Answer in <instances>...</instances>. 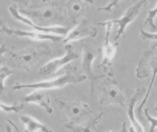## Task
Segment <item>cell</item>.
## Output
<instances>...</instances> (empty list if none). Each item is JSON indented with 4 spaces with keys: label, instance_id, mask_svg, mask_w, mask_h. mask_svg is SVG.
<instances>
[{
    "label": "cell",
    "instance_id": "cell-1",
    "mask_svg": "<svg viewBox=\"0 0 157 132\" xmlns=\"http://www.w3.org/2000/svg\"><path fill=\"white\" fill-rule=\"evenodd\" d=\"M19 12L40 27H52V25L63 23L65 16L59 3L48 1H21Z\"/></svg>",
    "mask_w": 157,
    "mask_h": 132
},
{
    "label": "cell",
    "instance_id": "cell-2",
    "mask_svg": "<svg viewBox=\"0 0 157 132\" xmlns=\"http://www.w3.org/2000/svg\"><path fill=\"white\" fill-rule=\"evenodd\" d=\"M50 54V48L47 44H36L20 50L6 52L7 59L13 65L24 70H30L41 58Z\"/></svg>",
    "mask_w": 157,
    "mask_h": 132
},
{
    "label": "cell",
    "instance_id": "cell-3",
    "mask_svg": "<svg viewBox=\"0 0 157 132\" xmlns=\"http://www.w3.org/2000/svg\"><path fill=\"white\" fill-rule=\"evenodd\" d=\"M86 76L82 75L77 70V68L73 66L68 65L66 70L60 77L54 79V80L44 81V82L33 83V84H16L13 87L14 90H20L24 88H29V89H41V90H48L55 89V88H63L66 85L69 84H78L86 80Z\"/></svg>",
    "mask_w": 157,
    "mask_h": 132
},
{
    "label": "cell",
    "instance_id": "cell-4",
    "mask_svg": "<svg viewBox=\"0 0 157 132\" xmlns=\"http://www.w3.org/2000/svg\"><path fill=\"white\" fill-rule=\"evenodd\" d=\"M135 76L137 79H147L149 76H151L150 84H149V87L147 89L145 98L143 99V102L140 103L138 107V111H140L145 106L147 100H148L151 89L153 87L154 81H155L157 76V44L153 45L150 49L146 50L143 54L137 66H136Z\"/></svg>",
    "mask_w": 157,
    "mask_h": 132
},
{
    "label": "cell",
    "instance_id": "cell-5",
    "mask_svg": "<svg viewBox=\"0 0 157 132\" xmlns=\"http://www.w3.org/2000/svg\"><path fill=\"white\" fill-rule=\"evenodd\" d=\"M56 103L60 106V108L65 112L69 118V123L78 124L88 120L91 115V108L87 103L72 99L58 98L56 99Z\"/></svg>",
    "mask_w": 157,
    "mask_h": 132
},
{
    "label": "cell",
    "instance_id": "cell-6",
    "mask_svg": "<svg viewBox=\"0 0 157 132\" xmlns=\"http://www.w3.org/2000/svg\"><path fill=\"white\" fill-rule=\"evenodd\" d=\"M100 104L103 105H120L125 107L127 103L126 95L113 77H106L100 87Z\"/></svg>",
    "mask_w": 157,
    "mask_h": 132
},
{
    "label": "cell",
    "instance_id": "cell-7",
    "mask_svg": "<svg viewBox=\"0 0 157 132\" xmlns=\"http://www.w3.org/2000/svg\"><path fill=\"white\" fill-rule=\"evenodd\" d=\"M146 3H147L146 0L135 2L134 4L128 7L127 11L125 12V14H124L121 18L114 19V20H109V21H105V22H98V25H104V26H106V25H110V26L117 25L118 29L114 37V42H116L124 34H125L126 27L130 23H132L134 20L136 19V17L138 16L139 12H140L141 7H143V6H145Z\"/></svg>",
    "mask_w": 157,
    "mask_h": 132
},
{
    "label": "cell",
    "instance_id": "cell-8",
    "mask_svg": "<svg viewBox=\"0 0 157 132\" xmlns=\"http://www.w3.org/2000/svg\"><path fill=\"white\" fill-rule=\"evenodd\" d=\"M78 59V55L75 52L73 47L70 44H67L65 46V55L61 58H56V59L49 61L46 64H44L40 68L39 73L42 77L45 78H52L55 76V73L62 68L63 66L67 65L72 60Z\"/></svg>",
    "mask_w": 157,
    "mask_h": 132
},
{
    "label": "cell",
    "instance_id": "cell-9",
    "mask_svg": "<svg viewBox=\"0 0 157 132\" xmlns=\"http://www.w3.org/2000/svg\"><path fill=\"white\" fill-rule=\"evenodd\" d=\"M107 27V32H106V38L105 42L103 45V59L101 64L98 65V68H102L107 77H113V59L116 54V48H117V43L116 42H110V32L112 26L110 25H106Z\"/></svg>",
    "mask_w": 157,
    "mask_h": 132
},
{
    "label": "cell",
    "instance_id": "cell-10",
    "mask_svg": "<svg viewBox=\"0 0 157 132\" xmlns=\"http://www.w3.org/2000/svg\"><path fill=\"white\" fill-rule=\"evenodd\" d=\"M98 55V52L90 45L84 44L83 46V54H82V60H81V65H82L83 75L86 76V78L90 82V93L92 95L94 90V82L98 79H102L104 77H107L106 75L103 76H97L92 70V63L94 61L95 57Z\"/></svg>",
    "mask_w": 157,
    "mask_h": 132
},
{
    "label": "cell",
    "instance_id": "cell-11",
    "mask_svg": "<svg viewBox=\"0 0 157 132\" xmlns=\"http://www.w3.org/2000/svg\"><path fill=\"white\" fill-rule=\"evenodd\" d=\"M9 10H10V13L12 14V16L14 17L15 19L18 20V21H20V22H22V23L26 24V25H29V26L33 27L36 32L44 33V34H50V35H57V36L63 37V36H67V34L70 30L68 27H63V26H52V27H40V26H38V25L35 24L33 21H30L29 18H26L25 16L20 14L17 3L9 7Z\"/></svg>",
    "mask_w": 157,
    "mask_h": 132
},
{
    "label": "cell",
    "instance_id": "cell-12",
    "mask_svg": "<svg viewBox=\"0 0 157 132\" xmlns=\"http://www.w3.org/2000/svg\"><path fill=\"white\" fill-rule=\"evenodd\" d=\"M97 36H98V29L92 24H90L87 20L83 19L82 21L78 22V24H75L69 30L67 36L63 39V42L68 43L71 41H78V40L86 39V38L92 39V38H95Z\"/></svg>",
    "mask_w": 157,
    "mask_h": 132
},
{
    "label": "cell",
    "instance_id": "cell-13",
    "mask_svg": "<svg viewBox=\"0 0 157 132\" xmlns=\"http://www.w3.org/2000/svg\"><path fill=\"white\" fill-rule=\"evenodd\" d=\"M1 32L9 36H16V37H26L32 40L36 41H52V42H59L63 39L61 36L57 35L44 34V33L39 32H29V30H22L18 29H12V27L4 25L1 23Z\"/></svg>",
    "mask_w": 157,
    "mask_h": 132
},
{
    "label": "cell",
    "instance_id": "cell-14",
    "mask_svg": "<svg viewBox=\"0 0 157 132\" xmlns=\"http://www.w3.org/2000/svg\"><path fill=\"white\" fill-rule=\"evenodd\" d=\"M91 4H92L91 1H77V0L66 1L65 10H66L67 17L72 23L78 24L87 15Z\"/></svg>",
    "mask_w": 157,
    "mask_h": 132
},
{
    "label": "cell",
    "instance_id": "cell-15",
    "mask_svg": "<svg viewBox=\"0 0 157 132\" xmlns=\"http://www.w3.org/2000/svg\"><path fill=\"white\" fill-rule=\"evenodd\" d=\"M22 103L24 104H36L44 109L48 114L52 113V108L50 106V99L49 95L46 93V90L38 89L33 91L32 93L25 95L22 99Z\"/></svg>",
    "mask_w": 157,
    "mask_h": 132
},
{
    "label": "cell",
    "instance_id": "cell-16",
    "mask_svg": "<svg viewBox=\"0 0 157 132\" xmlns=\"http://www.w3.org/2000/svg\"><path fill=\"white\" fill-rule=\"evenodd\" d=\"M103 115L104 112H101L98 115L93 116L91 118H89L88 120L83 122V123H78V124L67 123L65 127L71 132H98V124H100L101 120H102Z\"/></svg>",
    "mask_w": 157,
    "mask_h": 132
},
{
    "label": "cell",
    "instance_id": "cell-17",
    "mask_svg": "<svg viewBox=\"0 0 157 132\" xmlns=\"http://www.w3.org/2000/svg\"><path fill=\"white\" fill-rule=\"evenodd\" d=\"M143 92H145V89L143 87L140 88H137V89L134 90L132 96H131L130 101H129V104H128V109H127V113H128V118L129 120L131 122V126L134 128L135 132H145L144 131V128L143 126L140 125V123L137 121L135 116V113H134V108H135V105L137 103L139 96Z\"/></svg>",
    "mask_w": 157,
    "mask_h": 132
},
{
    "label": "cell",
    "instance_id": "cell-18",
    "mask_svg": "<svg viewBox=\"0 0 157 132\" xmlns=\"http://www.w3.org/2000/svg\"><path fill=\"white\" fill-rule=\"evenodd\" d=\"M20 122L24 126L26 132H54L41 122L37 121L35 118H32L29 115H20Z\"/></svg>",
    "mask_w": 157,
    "mask_h": 132
},
{
    "label": "cell",
    "instance_id": "cell-19",
    "mask_svg": "<svg viewBox=\"0 0 157 132\" xmlns=\"http://www.w3.org/2000/svg\"><path fill=\"white\" fill-rule=\"evenodd\" d=\"M157 18V3L154 9L152 10H149L148 12V17H147V19L145 20V24H147L149 26V29H150L152 32H155L157 30V25L154 23V19Z\"/></svg>",
    "mask_w": 157,
    "mask_h": 132
},
{
    "label": "cell",
    "instance_id": "cell-20",
    "mask_svg": "<svg viewBox=\"0 0 157 132\" xmlns=\"http://www.w3.org/2000/svg\"><path fill=\"white\" fill-rule=\"evenodd\" d=\"M25 107V104L21 103V104H16V105H6L4 103L0 104V108H1L2 111H6V112H19L22 109Z\"/></svg>",
    "mask_w": 157,
    "mask_h": 132
},
{
    "label": "cell",
    "instance_id": "cell-21",
    "mask_svg": "<svg viewBox=\"0 0 157 132\" xmlns=\"http://www.w3.org/2000/svg\"><path fill=\"white\" fill-rule=\"evenodd\" d=\"M13 73V72L6 66H1L0 68V81H1V92L6 90V80Z\"/></svg>",
    "mask_w": 157,
    "mask_h": 132
},
{
    "label": "cell",
    "instance_id": "cell-22",
    "mask_svg": "<svg viewBox=\"0 0 157 132\" xmlns=\"http://www.w3.org/2000/svg\"><path fill=\"white\" fill-rule=\"evenodd\" d=\"M145 116L147 120L150 123V132H155L157 129V118H153L150 113H149V109H145Z\"/></svg>",
    "mask_w": 157,
    "mask_h": 132
},
{
    "label": "cell",
    "instance_id": "cell-23",
    "mask_svg": "<svg viewBox=\"0 0 157 132\" xmlns=\"http://www.w3.org/2000/svg\"><path fill=\"white\" fill-rule=\"evenodd\" d=\"M139 34H140V36L144 40H151V41L156 42L157 44V33H148L146 30L141 29Z\"/></svg>",
    "mask_w": 157,
    "mask_h": 132
},
{
    "label": "cell",
    "instance_id": "cell-24",
    "mask_svg": "<svg viewBox=\"0 0 157 132\" xmlns=\"http://www.w3.org/2000/svg\"><path fill=\"white\" fill-rule=\"evenodd\" d=\"M118 3H120L118 1H111V2H109L107 6H102V7H98V11H105V12L111 13V12L113 11V9H115V7L117 6Z\"/></svg>",
    "mask_w": 157,
    "mask_h": 132
},
{
    "label": "cell",
    "instance_id": "cell-25",
    "mask_svg": "<svg viewBox=\"0 0 157 132\" xmlns=\"http://www.w3.org/2000/svg\"><path fill=\"white\" fill-rule=\"evenodd\" d=\"M6 122H7V123H9V124H10V125H11V126H13V127H14V129H15V130H16L17 132H21V131H20V129L18 128V127H17L16 125H15V124L13 123V122H12L11 120H10V118H6Z\"/></svg>",
    "mask_w": 157,
    "mask_h": 132
},
{
    "label": "cell",
    "instance_id": "cell-26",
    "mask_svg": "<svg viewBox=\"0 0 157 132\" xmlns=\"http://www.w3.org/2000/svg\"><path fill=\"white\" fill-rule=\"evenodd\" d=\"M121 132H129V129L127 128V124H126V123H123V124H121Z\"/></svg>",
    "mask_w": 157,
    "mask_h": 132
},
{
    "label": "cell",
    "instance_id": "cell-27",
    "mask_svg": "<svg viewBox=\"0 0 157 132\" xmlns=\"http://www.w3.org/2000/svg\"><path fill=\"white\" fill-rule=\"evenodd\" d=\"M6 132H12L11 126H10V125H6Z\"/></svg>",
    "mask_w": 157,
    "mask_h": 132
},
{
    "label": "cell",
    "instance_id": "cell-28",
    "mask_svg": "<svg viewBox=\"0 0 157 132\" xmlns=\"http://www.w3.org/2000/svg\"><path fill=\"white\" fill-rule=\"evenodd\" d=\"M129 132H135V130H134V128L132 126L130 127V128H129Z\"/></svg>",
    "mask_w": 157,
    "mask_h": 132
},
{
    "label": "cell",
    "instance_id": "cell-29",
    "mask_svg": "<svg viewBox=\"0 0 157 132\" xmlns=\"http://www.w3.org/2000/svg\"><path fill=\"white\" fill-rule=\"evenodd\" d=\"M108 132H113V131H108Z\"/></svg>",
    "mask_w": 157,
    "mask_h": 132
},
{
    "label": "cell",
    "instance_id": "cell-30",
    "mask_svg": "<svg viewBox=\"0 0 157 132\" xmlns=\"http://www.w3.org/2000/svg\"><path fill=\"white\" fill-rule=\"evenodd\" d=\"M156 111H157V106H156Z\"/></svg>",
    "mask_w": 157,
    "mask_h": 132
}]
</instances>
